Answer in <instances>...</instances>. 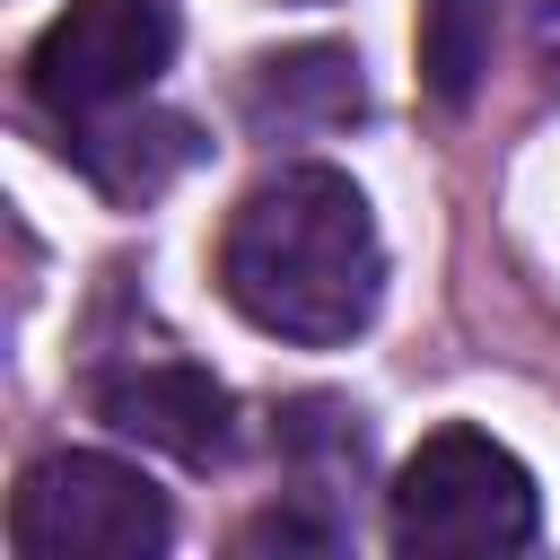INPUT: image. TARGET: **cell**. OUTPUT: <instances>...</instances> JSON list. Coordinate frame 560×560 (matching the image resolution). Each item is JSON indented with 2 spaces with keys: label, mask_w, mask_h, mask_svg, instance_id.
Wrapping results in <instances>:
<instances>
[{
  "label": "cell",
  "mask_w": 560,
  "mask_h": 560,
  "mask_svg": "<svg viewBox=\"0 0 560 560\" xmlns=\"http://www.w3.org/2000/svg\"><path fill=\"white\" fill-rule=\"evenodd\" d=\"M166 61H175V9L166 0H70L26 52V88L61 122H96L105 105L149 96V79Z\"/></svg>",
  "instance_id": "277c9868"
},
{
  "label": "cell",
  "mask_w": 560,
  "mask_h": 560,
  "mask_svg": "<svg viewBox=\"0 0 560 560\" xmlns=\"http://www.w3.org/2000/svg\"><path fill=\"white\" fill-rule=\"evenodd\" d=\"M219 289L271 341L332 350L368 332L385 298V236H376L368 192L341 166H280L271 184L236 201L219 236Z\"/></svg>",
  "instance_id": "6da1fadb"
},
{
  "label": "cell",
  "mask_w": 560,
  "mask_h": 560,
  "mask_svg": "<svg viewBox=\"0 0 560 560\" xmlns=\"http://www.w3.org/2000/svg\"><path fill=\"white\" fill-rule=\"evenodd\" d=\"M534 525H542L534 472L481 429L420 438L385 490V534L411 560H499V551H525Z\"/></svg>",
  "instance_id": "7a4b0ae2"
},
{
  "label": "cell",
  "mask_w": 560,
  "mask_h": 560,
  "mask_svg": "<svg viewBox=\"0 0 560 560\" xmlns=\"http://www.w3.org/2000/svg\"><path fill=\"white\" fill-rule=\"evenodd\" d=\"M490 26H499V0H420V88L438 105H464L481 88Z\"/></svg>",
  "instance_id": "52a82bcc"
},
{
  "label": "cell",
  "mask_w": 560,
  "mask_h": 560,
  "mask_svg": "<svg viewBox=\"0 0 560 560\" xmlns=\"http://www.w3.org/2000/svg\"><path fill=\"white\" fill-rule=\"evenodd\" d=\"M359 61L350 52H332V44H306V52H280V61H262L254 70V114L271 122H341V114H359V79H350Z\"/></svg>",
  "instance_id": "8992f818"
},
{
  "label": "cell",
  "mask_w": 560,
  "mask_h": 560,
  "mask_svg": "<svg viewBox=\"0 0 560 560\" xmlns=\"http://www.w3.org/2000/svg\"><path fill=\"white\" fill-rule=\"evenodd\" d=\"M192 158V131L184 122H114V131H79V166L105 184V192H149V184H166L175 166Z\"/></svg>",
  "instance_id": "ba28073f"
},
{
  "label": "cell",
  "mask_w": 560,
  "mask_h": 560,
  "mask_svg": "<svg viewBox=\"0 0 560 560\" xmlns=\"http://www.w3.org/2000/svg\"><path fill=\"white\" fill-rule=\"evenodd\" d=\"M96 411H105V429H122V438H140V446H158V455H175V464H219L228 455V420H236V402H228V385L210 376V368H192V359H140V368H114L105 385H96Z\"/></svg>",
  "instance_id": "5b68a950"
},
{
  "label": "cell",
  "mask_w": 560,
  "mask_h": 560,
  "mask_svg": "<svg viewBox=\"0 0 560 560\" xmlns=\"http://www.w3.org/2000/svg\"><path fill=\"white\" fill-rule=\"evenodd\" d=\"M175 534L166 490L122 455H44L9 499L18 560H158Z\"/></svg>",
  "instance_id": "3957f363"
}]
</instances>
